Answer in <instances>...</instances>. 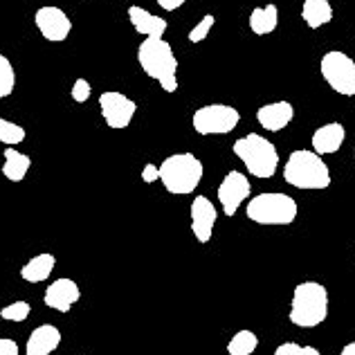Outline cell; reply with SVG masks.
<instances>
[{"mask_svg":"<svg viewBox=\"0 0 355 355\" xmlns=\"http://www.w3.org/2000/svg\"><path fill=\"white\" fill-rule=\"evenodd\" d=\"M284 178L295 189L320 191L331 187L329 164L322 160V155H317L315 151H306V148H299V151H293L288 155L284 166Z\"/></svg>","mask_w":355,"mask_h":355,"instance_id":"6da1fadb","label":"cell"},{"mask_svg":"<svg viewBox=\"0 0 355 355\" xmlns=\"http://www.w3.org/2000/svg\"><path fill=\"white\" fill-rule=\"evenodd\" d=\"M137 61L166 92L178 90V59L164 39H144L137 48Z\"/></svg>","mask_w":355,"mask_h":355,"instance_id":"7a4b0ae2","label":"cell"},{"mask_svg":"<svg viewBox=\"0 0 355 355\" xmlns=\"http://www.w3.org/2000/svg\"><path fill=\"white\" fill-rule=\"evenodd\" d=\"M329 317V291L317 282H302L293 293L288 320L299 329H315Z\"/></svg>","mask_w":355,"mask_h":355,"instance_id":"3957f363","label":"cell"},{"mask_svg":"<svg viewBox=\"0 0 355 355\" xmlns=\"http://www.w3.org/2000/svg\"><path fill=\"white\" fill-rule=\"evenodd\" d=\"M232 151H234V155L245 164L250 175L268 180V178H272L277 173V166H279L277 146L263 135L250 133L245 137H241L234 142V148H232Z\"/></svg>","mask_w":355,"mask_h":355,"instance_id":"277c9868","label":"cell"},{"mask_svg":"<svg viewBox=\"0 0 355 355\" xmlns=\"http://www.w3.org/2000/svg\"><path fill=\"white\" fill-rule=\"evenodd\" d=\"M202 162L193 153H175L160 164V180L164 189L175 196L193 193L202 180Z\"/></svg>","mask_w":355,"mask_h":355,"instance_id":"5b68a950","label":"cell"},{"mask_svg":"<svg viewBox=\"0 0 355 355\" xmlns=\"http://www.w3.org/2000/svg\"><path fill=\"white\" fill-rule=\"evenodd\" d=\"M297 202L286 193H259L248 202V218L257 225H291L297 218Z\"/></svg>","mask_w":355,"mask_h":355,"instance_id":"8992f818","label":"cell"},{"mask_svg":"<svg viewBox=\"0 0 355 355\" xmlns=\"http://www.w3.org/2000/svg\"><path fill=\"white\" fill-rule=\"evenodd\" d=\"M322 77L329 86L342 97L355 95V61L340 50H331L322 57L320 63Z\"/></svg>","mask_w":355,"mask_h":355,"instance_id":"52a82bcc","label":"cell"},{"mask_svg":"<svg viewBox=\"0 0 355 355\" xmlns=\"http://www.w3.org/2000/svg\"><path fill=\"white\" fill-rule=\"evenodd\" d=\"M241 121V113L236 108L225 104H209L193 113L191 124L198 135H227Z\"/></svg>","mask_w":355,"mask_h":355,"instance_id":"ba28073f","label":"cell"},{"mask_svg":"<svg viewBox=\"0 0 355 355\" xmlns=\"http://www.w3.org/2000/svg\"><path fill=\"white\" fill-rule=\"evenodd\" d=\"M99 106H101V115H104L106 124L115 130H121L130 126V121L135 117V101L121 95V92H115V90H106L99 95Z\"/></svg>","mask_w":355,"mask_h":355,"instance_id":"9c48e42d","label":"cell"},{"mask_svg":"<svg viewBox=\"0 0 355 355\" xmlns=\"http://www.w3.org/2000/svg\"><path fill=\"white\" fill-rule=\"evenodd\" d=\"M250 193H252L250 178L241 171H230L218 184V202L223 207V214L232 218L239 211L241 205L250 198Z\"/></svg>","mask_w":355,"mask_h":355,"instance_id":"30bf717a","label":"cell"},{"mask_svg":"<svg viewBox=\"0 0 355 355\" xmlns=\"http://www.w3.org/2000/svg\"><path fill=\"white\" fill-rule=\"evenodd\" d=\"M34 23H36V30L43 34V39H48L52 43L65 41L70 36V32H72L70 16L65 14L61 7H54V5L36 9Z\"/></svg>","mask_w":355,"mask_h":355,"instance_id":"8fae6325","label":"cell"},{"mask_svg":"<svg viewBox=\"0 0 355 355\" xmlns=\"http://www.w3.org/2000/svg\"><path fill=\"white\" fill-rule=\"evenodd\" d=\"M218 220V211L214 202L205 196H196L191 202V232L198 243H209L214 234V225Z\"/></svg>","mask_w":355,"mask_h":355,"instance_id":"7c38bea8","label":"cell"},{"mask_svg":"<svg viewBox=\"0 0 355 355\" xmlns=\"http://www.w3.org/2000/svg\"><path fill=\"white\" fill-rule=\"evenodd\" d=\"M81 299L79 286L72 279H57L48 286V291L43 295V304L59 313H70V308Z\"/></svg>","mask_w":355,"mask_h":355,"instance_id":"4fadbf2b","label":"cell"},{"mask_svg":"<svg viewBox=\"0 0 355 355\" xmlns=\"http://www.w3.org/2000/svg\"><path fill=\"white\" fill-rule=\"evenodd\" d=\"M295 117V108L291 101H272L257 110V121L270 133H279L284 130Z\"/></svg>","mask_w":355,"mask_h":355,"instance_id":"5bb4252c","label":"cell"},{"mask_svg":"<svg viewBox=\"0 0 355 355\" xmlns=\"http://www.w3.org/2000/svg\"><path fill=\"white\" fill-rule=\"evenodd\" d=\"M344 139H347V130H344V126L340 121H331V124L315 130L311 144L317 155H331V153L340 151Z\"/></svg>","mask_w":355,"mask_h":355,"instance_id":"9a60e30c","label":"cell"},{"mask_svg":"<svg viewBox=\"0 0 355 355\" xmlns=\"http://www.w3.org/2000/svg\"><path fill=\"white\" fill-rule=\"evenodd\" d=\"M61 344V331L52 324H43L36 326L30 333V340H27L25 355H50L59 349Z\"/></svg>","mask_w":355,"mask_h":355,"instance_id":"2e32d148","label":"cell"},{"mask_svg":"<svg viewBox=\"0 0 355 355\" xmlns=\"http://www.w3.org/2000/svg\"><path fill=\"white\" fill-rule=\"evenodd\" d=\"M128 18H130V23H133L135 32L144 34L146 39H162V34L166 32L164 18L153 16L151 12H146V9L137 7V5L128 7Z\"/></svg>","mask_w":355,"mask_h":355,"instance_id":"e0dca14e","label":"cell"},{"mask_svg":"<svg viewBox=\"0 0 355 355\" xmlns=\"http://www.w3.org/2000/svg\"><path fill=\"white\" fill-rule=\"evenodd\" d=\"M54 266H57V259H54V254L43 252V254H36L34 259H30L21 268V277L25 279L27 284H41L52 275Z\"/></svg>","mask_w":355,"mask_h":355,"instance_id":"ac0fdd59","label":"cell"},{"mask_svg":"<svg viewBox=\"0 0 355 355\" xmlns=\"http://www.w3.org/2000/svg\"><path fill=\"white\" fill-rule=\"evenodd\" d=\"M3 157H5L3 175L7 178V180H12V182H21L23 178L27 175V171H30V166H32L30 155L21 153L16 146H7Z\"/></svg>","mask_w":355,"mask_h":355,"instance_id":"d6986e66","label":"cell"},{"mask_svg":"<svg viewBox=\"0 0 355 355\" xmlns=\"http://www.w3.org/2000/svg\"><path fill=\"white\" fill-rule=\"evenodd\" d=\"M302 18L311 30H320L322 25L333 21V7L329 0H304Z\"/></svg>","mask_w":355,"mask_h":355,"instance_id":"ffe728a7","label":"cell"},{"mask_svg":"<svg viewBox=\"0 0 355 355\" xmlns=\"http://www.w3.org/2000/svg\"><path fill=\"white\" fill-rule=\"evenodd\" d=\"M279 25V9L277 5H266V7H257L252 9L250 14V30L257 36H266L272 34Z\"/></svg>","mask_w":355,"mask_h":355,"instance_id":"44dd1931","label":"cell"},{"mask_svg":"<svg viewBox=\"0 0 355 355\" xmlns=\"http://www.w3.org/2000/svg\"><path fill=\"white\" fill-rule=\"evenodd\" d=\"M259 347V338L257 333L252 331H239L234 338L227 344V353L230 355H252Z\"/></svg>","mask_w":355,"mask_h":355,"instance_id":"7402d4cb","label":"cell"},{"mask_svg":"<svg viewBox=\"0 0 355 355\" xmlns=\"http://www.w3.org/2000/svg\"><path fill=\"white\" fill-rule=\"evenodd\" d=\"M25 128L21 124H14V121L0 117V142L7 146H18L25 142Z\"/></svg>","mask_w":355,"mask_h":355,"instance_id":"603a6c76","label":"cell"},{"mask_svg":"<svg viewBox=\"0 0 355 355\" xmlns=\"http://www.w3.org/2000/svg\"><path fill=\"white\" fill-rule=\"evenodd\" d=\"M14 86H16V72L12 68V61L5 54H0V99L12 95Z\"/></svg>","mask_w":355,"mask_h":355,"instance_id":"cb8c5ba5","label":"cell"},{"mask_svg":"<svg viewBox=\"0 0 355 355\" xmlns=\"http://www.w3.org/2000/svg\"><path fill=\"white\" fill-rule=\"evenodd\" d=\"M0 317L7 322H25L30 317V304L27 302H14L7 304L3 311H0Z\"/></svg>","mask_w":355,"mask_h":355,"instance_id":"d4e9b609","label":"cell"},{"mask_svg":"<svg viewBox=\"0 0 355 355\" xmlns=\"http://www.w3.org/2000/svg\"><path fill=\"white\" fill-rule=\"evenodd\" d=\"M214 23H216V18H214L211 14H205V16H202V21L189 32V41H191V43H200V41H205V39L209 36Z\"/></svg>","mask_w":355,"mask_h":355,"instance_id":"484cf974","label":"cell"},{"mask_svg":"<svg viewBox=\"0 0 355 355\" xmlns=\"http://www.w3.org/2000/svg\"><path fill=\"white\" fill-rule=\"evenodd\" d=\"M275 355H320V351L315 347H302V344L286 342V344H279Z\"/></svg>","mask_w":355,"mask_h":355,"instance_id":"4316f807","label":"cell"},{"mask_svg":"<svg viewBox=\"0 0 355 355\" xmlns=\"http://www.w3.org/2000/svg\"><path fill=\"white\" fill-rule=\"evenodd\" d=\"M90 83L88 79H77L74 81V86H72V99L77 101V104H83V101H88L90 99Z\"/></svg>","mask_w":355,"mask_h":355,"instance_id":"83f0119b","label":"cell"},{"mask_svg":"<svg viewBox=\"0 0 355 355\" xmlns=\"http://www.w3.org/2000/svg\"><path fill=\"white\" fill-rule=\"evenodd\" d=\"M142 180L146 182V184H151V182H155V180H160V166H155V164H151L148 162L144 169H142Z\"/></svg>","mask_w":355,"mask_h":355,"instance_id":"f1b7e54d","label":"cell"},{"mask_svg":"<svg viewBox=\"0 0 355 355\" xmlns=\"http://www.w3.org/2000/svg\"><path fill=\"white\" fill-rule=\"evenodd\" d=\"M0 355H18V344L14 340L0 338Z\"/></svg>","mask_w":355,"mask_h":355,"instance_id":"f546056e","label":"cell"},{"mask_svg":"<svg viewBox=\"0 0 355 355\" xmlns=\"http://www.w3.org/2000/svg\"><path fill=\"white\" fill-rule=\"evenodd\" d=\"M187 0H157V5H160L164 12H175L178 7H182Z\"/></svg>","mask_w":355,"mask_h":355,"instance_id":"4dcf8cb0","label":"cell"},{"mask_svg":"<svg viewBox=\"0 0 355 355\" xmlns=\"http://www.w3.org/2000/svg\"><path fill=\"white\" fill-rule=\"evenodd\" d=\"M340 355H355V342H351V344H347L342 351H340Z\"/></svg>","mask_w":355,"mask_h":355,"instance_id":"1f68e13d","label":"cell"},{"mask_svg":"<svg viewBox=\"0 0 355 355\" xmlns=\"http://www.w3.org/2000/svg\"><path fill=\"white\" fill-rule=\"evenodd\" d=\"M353 155H355V148H353Z\"/></svg>","mask_w":355,"mask_h":355,"instance_id":"d6a6232c","label":"cell"}]
</instances>
